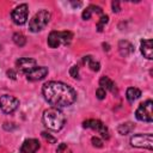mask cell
<instances>
[{"label": "cell", "instance_id": "1", "mask_svg": "<svg viewBox=\"0 0 153 153\" xmlns=\"http://www.w3.org/2000/svg\"><path fill=\"white\" fill-rule=\"evenodd\" d=\"M42 94L53 108L60 109L72 105L76 100L75 90L61 81H48L42 86Z\"/></svg>", "mask_w": 153, "mask_h": 153}, {"label": "cell", "instance_id": "2", "mask_svg": "<svg viewBox=\"0 0 153 153\" xmlns=\"http://www.w3.org/2000/svg\"><path fill=\"white\" fill-rule=\"evenodd\" d=\"M42 121H43V124H44L48 129L54 130V131H59V130L62 129V127L65 126L66 118H65L63 112H62L60 109L49 108V109H47V110L43 112Z\"/></svg>", "mask_w": 153, "mask_h": 153}, {"label": "cell", "instance_id": "3", "mask_svg": "<svg viewBox=\"0 0 153 153\" xmlns=\"http://www.w3.org/2000/svg\"><path fill=\"white\" fill-rule=\"evenodd\" d=\"M50 18H51V14L49 11H47V10L38 11L29 22V30L33 33L42 31L50 22Z\"/></svg>", "mask_w": 153, "mask_h": 153}, {"label": "cell", "instance_id": "4", "mask_svg": "<svg viewBox=\"0 0 153 153\" xmlns=\"http://www.w3.org/2000/svg\"><path fill=\"white\" fill-rule=\"evenodd\" d=\"M73 38V33L71 31H51L48 36V45L53 49L59 48L61 44L67 45L71 43Z\"/></svg>", "mask_w": 153, "mask_h": 153}, {"label": "cell", "instance_id": "5", "mask_svg": "<svg viewBox=\"0 0 153 153\" xmlns=\"http://www.w3.org/2000/svg\"><path fill=\"white\" fill-rule=\"evenodd\" d=\"M153 102L151 99L141 103L139 105V108L135 111V117L136 120L141 121V122H148L151 123L153 121Z\"/></svg>", "mask_w": 153, "mask_h": 153}, {"label": "cell", "instance_id": "6", "mask_svg": "<svg viewBox=\"0 0 153 153\" xmlns=\"http://www.w3.org/2000/svg\"><path fill=\"white\" fill-rule=\"evenodd\" d=\"M130 145L136 148H146L152 151L153 148V135L151 133L147 134H136L130 137Z\"/></svg>", "mask_w": 153, "mask_h": 153}, {"label": "cell", "instance_id": "7", "mask_svg": "<svg viewBox=\"0 0 153 153\" xmlns=\"http://www.w3.org/2000/svg\"><path fill=\"white\" fill-rule=\"evenodd\" d=\"M19 108V99L10 96V94H2L0 96V109L5 114H12Z\"/></svg>", "mask_w": 153, "mask_h": 153}, {"label": "cell", "instance_id": "8", "mask_svg": "<svg viewBox=\"0 0 153 153\" xmlns=\"http://www.w3.org/2000/svg\"><path fill=\"white\" fill-rule=\"evenodd\" d=\"M27 14H29L27 5L26 4H22L19 6H17L12 11L11 18H12V20H13L14 24H17V25H24L27 22Z\"/></svg>", "mask_w": 153, "mask_h": 153}, {"label": "cell", "instance_id": "9", "mask_svg": "<svg viewBox=\"0 0 153 153\" xmlns=\"http://www.w3.org/2000/svg\"><path fill=\"white\" fill-rule=\"evenodd\" d=\"M82 127H84V128H88V129H93V130L98 131V133L102 135V137H104V139H106V140L110 137V135H109V129H108L106 126H105L102 121H99V120H86V121H84Z\"/></svg>", "mask_w": 153, "mask_h": 153}, {"label": "cell", "instance_id": "10", "mask_svg": "<svg viewBox=\"0 0 153 153\" xmlns=\"http://www.w3.org/2000/svg\"><path fill=\"white\" fill-rule=\"evenodd\" d=\"M16 67L19 71V73L26 75L29 72H31L33 68L37 67V61L30 57H20L16 61Z\"/></svg>", "mask_w": 153, "mask_h": 153}, {"label": "cell", "instance_id": "11", "mask_svg": "<svg viewBox=\"0 0 153 153\" xmlns=\"http://www.w3.org/2000/svg\"><path fill=\"white\" fill-rule=\"evenodd\" d=\"M47 75H48V67L37 66L36 68H33L31 72H29L26 74V79L29 81H38V80H42L43 78H45Z\"/></svg>", "mask_w": 153, "mask_h": 153}, {"label": "cell", "instance_id": "12", "mask_svg": "<svg viewBox=\"0 0 153 153\" xmlns=\"http://www.w3.org/2000/svg\"><path fill=\"white\" fill-rule=\"evenodd\" d=\"M39 148V142L36 139H27L20 146V153H36Z\"/></svg>", "mask_w": 153, "mask_h": 153}, {"label": "cell", "instance_id": "13", "mask_svg": "<svg viewBox=\"0 0 153 153\" xmlns=\"http://www.w3.org/2000/svg\"><path fill=\"white\" fill-rule=\"evenodd\" d=\"M140 50H141V54L146 59L152 60L153 59V41L152 39H142L140 42Z\"/></svg>", "mask_w": 153, "mask_h": 153}, {"label": "cell", "instance_id": "14", "mask_svg": "<svg viewBox=\"0 0 153 153\" xmlns=\"http://www.w3.org/2000/svg\"><path fill=\"white\" fill-rule=\"evenodd\" d=\"M118 51H120V54L122 56L127 57V56H129V55H131L134 53V45L130 42L122 39V41L118 42Z\"/></svg>", "mask_w": 153, "mask_h": 153}, {"label": "cell", "instance_id": "15", "mask_svg": "<svg viewBox=\"0 0 153 153\" xmlns=\"http://www.w3.org/2000/svg\"><path fill=\"white\" fill-rule=\"evenodd\" d=\"M99 86L105 91H110L111 93H117V87L109 76H102L99 80Z\"/></svg>", "mask_w": 153, "mask_h": 153}, {"label": "cell", "instance_id": "16", "mask_svg": "<svg viewBox=\"0 0 153 153\" xmlns=\"http://www.w3.org/2000/svg\"><path fill=\"white\" fill-rule=\"evenodd\" d=\"M82 62H84L91 71H93V72H98V71L100 69V65H99V62L96 61L91 55L85 56V57L82 59Z\"/></svg>", "mask_w": 153, "mask_h": 153}, {"label": "cell", "instance_id": "17", "mask_svg": "<svg viewBox=\"0 0 153 153\" xmlns=\"http://www.w3.org/2000/svg\"><path fill=\"white\" fill-rule=\"evenodd\" d=\"M126 97H127V100L129 103H134L136 99H139L141 97V91L139 88H136V87H129L127 90Z\"/></svg>", "mask_w": 153, "mask_h": 153}, {"label": "cell", "instance_id": "18", "mask_svg": "<svg viewBox=\"0 0 153 153\" xmlns=\"http://www.w3.org/2000/svg\"><path fill=\"white\" fill-rule=\"evenodd\" d=\"M135 128V124L131 123V122H124L122 124H120L117 127V131L121 134V135H127V134H130Z\"/></svg>", "mask_w": 153, "mask_h": 153}, {"label": "cell", "instance_id": "19", "mask_svg": "<svg viewBox=\"0 0 153 153\" xmlns=\"http://www.w3.org/2000/svg\"><path fill=\"white\" fill-rule=\"evenodd\" d=\"M12 39H13L14 44L18 45V47H23V45H25V43H26V37H25L23 33H20V32H16V33L13 35Z\"/></svg>", "mask_w": 153, "mask_h": 153}, {"label": "cell", "instance_id": "20", "mask_svg": "<svg viewBox=\"0 0 153 153\" xmlns=\"http://www.w3.org/2000/svg\"><path fill=\"white\" fill-rule=\"evenodd\" d=\"M108 22H109V17H108L106 14H102L99 22L97 23V30H98L99 32L103 31V29H104V26H105V24H106Z\"/></svg>", "mask_w": 153, "mask_h": 153}, {"label": "cell", "instance_id": "21", "mask_svg": "<svg viewBox=\"0 0 153 153\" xmlns=\"http://www.w3.org/2000/svg\"><path fill=\"white\" fill-rule=\"evenodd\" d=\"M92 13H93V11H92V6L90 5V6H88L86 10H84V11H82L81 17H82V19H84V20H88V19L91 18Z\"/></svg>", "mask_w": 153, "mask_h": 153}, {"label": "cell", "instance_id": "22", "mask_svg": "<svg viewBox=\"0 0 153 153\" xmlns=\"http://www.w3.org/2000/svg\"><path fill=\"white\" fill-rule=\"evenodd\" d=\"M69 75L72 78H74V79H78L79 78V67L76 65H74V66H72L69 68Z\"/></svg>", "mask_w": 153, "mask_h": 153}, {"label": "cell", "instance_id": "23", "mask_svg": "<svg viewBox=\"0 0 153 153\" xmlns=\"http://www.w3.org/2000/svg\"><path fill=\"white\" fill-rule=\"evenodd\" d=\"M42 137H43L44 140H47L49 143H55V142H56V139H55L54 136H51L50 134H48L47 131H42Z\"/></svg>", "mask_w": 153, "mask_h": 153}, {"label": "cell", "instance_id": "24", "mask_svg": "<svg viewBox=\"0 0 153 153\" xmlns=\"http://www.w3.org/2000/svg\"><path fill=\"white\" fill-rule=\"evenodd\" d=\"M96 96H97V98L98 99H104L105 98V96H106V91L105 90H103L102 87H98L97 90H96Z\"/></svg>", "mask_w": 153, "mask_h": 153}, {"label": "cell", "instance_id": "25", "mask_svg": "<svg viewBox=\"0 0 153 153\" xmlns=\"http://www.w3.org/2000/svg\"><path fill=\"white\" fill-rule=\"evenodd\" d=\"M91 142H92V145H93L94 147H98V148L103 147V141H102V139H99V137H97V136H93V137L91 139Z\"/></svg>", "mask_w": 153, "mask_h": 153}, {"label": "cell", "instance_id": "26", "mask_svg": "<svg viewBox=\"0 0 153 153\" xmlns=\"http://www.w3.org/2000/svg\"><path fill=\"white\" fill-rule=\"evenodd\" d=\"M111 6H112V11H114V12H120V11H121L120 2H118V1H112Z\"/></svg>", "mask_w": 153, "mask_h": 153}, {"label": "cell", "instance_id": "27", "mask_svg": "<svg viewBox=\"0 0 153 153\" xmlns=\"http://www.w3.org/2000/svg\"><path fill=\"white\" fill-rule=\"evenodd\" d=\"M7 75H8V78H11V79H13V80H16V76H17V74H16V72L13 71V69H8L7 72Z\"/></svg>", "mask_w": 153, "mask_h": 153}, {"label": "cell", "instance_id": "28", "mask_svg": "<svg viewBox=\"0 0 153 153\" xmlns=\"http://www.w3.org/2000/svg\"><path fill=\"white\" fill-rule=\"evenodd\" d=\"M14 128H16V126H13V123H4V129L5 130H12Z\"/></svg>", "mask_w": 153, "mask_h": 153}, {"label": "cell", "instance_id": "29", "mask_svg": "<svg viewBox=\"0 0 153 153\" xmlns=\"http://www.w3.org/2000/svg\"><path fill=\"white\" fill-rule=\"evenodd\" d=\"M66 148H67V145H66V143H61V145L57 147L56 152H57V153H62V151H63V149H66Z\"/></svg>", "mask_w": 153, "mask_h": 153}, {"label": "cell", "instance_id": "30", "mask_svg": "<svg viewBox=\"0 0 153 153\" xmlns=\"http://www.w3.org/2000/svg\"><path fill=\"white\" fill-rule=\"evenodd\" d=\"M71 4H72L73 7H79V6H81V2H71Z\"/></svg>", "mask_w": 153, "mask_h": 153}, {"label": "cell", "instance_id": "31", "mask_svg": "<svg viewBox=\"0 0 153 153\" xmlns=\"http://www.w3.org/2000/svg\"><path fill=\"white\" fill-rule=\"evenodd\" d=\"M0 48H1V45H0Z\"/></svg>", "mask_w": 153, "mask_h": 153}]
</instances>
